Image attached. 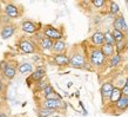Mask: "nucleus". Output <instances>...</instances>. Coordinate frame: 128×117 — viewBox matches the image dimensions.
<instances>
[{
    "instance_id": "obj_1",
    "label": "nucleus",
    "mask_w": 128,
    "mask_h": 117,
    "mask_svg": "<svg viewBox=\"0 0 128 117\" xmlns=\"http://www.w3.org/2000/svg\"><path fill=\"white\" fill-rule=\"evenodd\" d=\"M87 65H89V62L86 49H82L80 45H74L70 53V66L74 69H88Z\"/></svg>"
},
{
    "instance_id": "obj_2",
    "label": "nucleus",
    "mask_w": 128,
    "mask_h": 117,
    "mask_svg": "<svg viewBox=\"0 0 128 117\" xmlns=\"http://www.w3.org/2000/svg\"><path fill=\"white\" fill-rule=\"evenodd\" d=\"M87 52V58H88L89 65H92L94 69H101L106 65V63L108 62V58L106 57L100 47L90 45L88 50H86Z\"/></svg>"
},
{
    "instance_id": "obj_3",
    "label": "nucleus",
    "mask_w": 128,
    "mask_h": 117,
    "mask_svg": "<svg viewBox=\"0 0 128 117\" xmlns=\"http://www.w3.org/2000/svg\"><path fill=\"white\" fill-rule=\"evenodd\" d=\"M42 34H44V37H46V38L52 39L53 42L62 40V38H64V31L60 30V28H56V27H54V26H52V25L44 26Z\"/></svg>"
},
{
    "instance_id": "obj_4",
    "label": "nucleus",
    "mask_w": 128,
    "mask_h": 117,
    "mask_svg": "<svg viewBox=\"0 0 128 117\" xmlns=\"http://www.w3.org/2000/svg\"><path fill=\"white\" fill-rule=\"evenodd\" d=\"M18 49L24 53H35L36 52V44L33 40L21 38L18 42Z\"/></svg>"
},
{
    "instance_id": "obj_5",
    "label": "nucleus",
    "mask_w": 128,
    "mask_h": 117,
    "mask_svg": "<svg viewBox=\"0 0 128 117\" xmlns=\"http://www.w3.org/2000/svg\"><path fill=\"white\" fill-rule=\"evenodd\" d=\"M115 86L113 85L112 82H105L102 83L100 89V94H101V98H102V103L106 104V103H109L110 101V96L113 94V90H114Z\"/></svg>"
},
{
    "instance_id": "obj_6",
    "label": "nucleus",
    "mask_w": 128,
    "mask_h": 117,
    "mask_svg": "<svg viewBox=\"0 0 128 117\" xmlns=\"http://www.w3.org/2000/svg\"><path fill=\"white\" fill-rule=\"evenodd\" d=\"M5 13L6 16L10 18V19H16V18H20L22 12L16 4L13 3H6V6H5Z\"/></svg>"
},
{
    "instance_id": "obj_7",
    "label": "nucleus",
    "mask_w": 128,
    "mask_h": 117,
    "mask_svg": "<svg viewBox=\"0 0 128 117\" xmlns=\"http://www.w3.org/2000/svg\"><path fill=\"white\" fill-rule=\"evenodd\" d=\"M40 28H41V25L38 23H34L32 20H24L21 23V30L25 33H28V34H34Z\"/></svg>"
},
{
    "instance_id": "obj_8",
    "label": "nucleus",
    "mask_w": 128,
    "mask_h": 117,
    "mask_svg": "<svg viewBox=\"0 0 128 117\" xmlns=\"http://www.w3.org/2000/svg\"><path fill=\"white\" fill-rule=\"evenodd\" d=\"M41 106L55 111V110H59L61 108H65V103L61 99H56V98H46V99H44Z\"/></svg>"
},
{
    "instance_id": "obj_9",
    "label": "nucleus",
    "mask_w": 128,
    "mask_h": 117,
    "mask_svg": "<svg viewBox=\"0 0 128 117\" xmlns=\"http://www.w3.org/2000/svg\"><path fill=\"white\" fill-rule=\"evenodd\" d=\"M45 77H46V70L44 67H39V69H36L35 71H33L32 74L30 76V78L27 79L28 85H30L31 82H34L35 84L38 82H41L42 79H45Z\"/></svg>"
},
{
    "instance_id": "obj_10",
    "label": "nucleus",
    "mask_w": 128,
    "mask_h": 117,
    "mask_svg": "<svg viewBox=\"0 0 128 117\" xmlns=\"http://www.w3.org/2000/svg\"><path fill=\"white\" fill-rule=\"evenodd\" d=\"M53 62L55 65L60 67L70 66V56L67 53H60V55H53Z\"/></svg>"
},
{
    "instance_id": "obj_11",
    "label": "nucleus",
    "mask_w": 128,
    "mask_h": 117,
    "mask_svg": "<svg viewBox=\"0 0 128 117\" xmlns=\"http://www.w3.org/2000/svg\"><path fill=\"white\" fill-rule=\"evenodd\" d=\"M16 31V26L14 24H7V25H4L2 26V30H1V38L2 39H8L13 37L14 33Z\"/></svg>"
},
{
    "instance_id": "obj_12",
    "label": "nucleus",
    "mask_w": 128,
    "mask_h": 117,
    "mask_svg": "<svg viewBox=\"0 0 128 117\" xmlns=\"http://www.w3.org/2000/svg\"><path fill=\"white\" fill-rule=\"evenodd\" d=\"M90 42H92V44H93L94 46L101 47L105 44V33H102L100 31L94 32L93 34H92V37H90Z\"/></svg>"
},
{
    "instance_id": "obj_13",
    "label": "nucleus",
    "mask_w": 128,
    "mask_h": 117,
    "mask_svg": "<svg viewBox=\"0 0 128 117\" xmlns=\"http://www.w3.org/2000/svg\"><path fill=\"white\" fill-rule=\"evenodd\" d=\"M67 50V45L65 43V40H56L54 42L53 49H52V53L53 55H60V53H66Z\"/></svg>"
},
{
    "instance_id": "obj_14",
    "label": "nucleus",
    "mask_w": 128,
    "mask_h": 117,
    "mask_svg": "<svg viewBox=\"0 0 128 117\" xmlns=\"http://www.w3.org/2000/svg\"><path fill=\"white\" fill-rule=\"evenodd\" d=\"M114 28L115 30H119V31H122V32H127L128 31V27H127V24L124 21V18L122 14L118 16L115 19H114Z\"/></svg>"
},
{
    "instance_id": "obj_15",
    "label": "nucleus",
    "mask_w": 128,
    "mask_h": 117,
    "mask_svg": "<svg viewBox=\"0 0 128 117\" xmlns=\"http://www.w3.org/2000/svg\"><path fill=\"white\" fill-rule=\"evenodd\" d=\"M39 45L40 47L45 51H50L52 52V49H53V45H54V42L50 38H46V37H42L40 38L39 40Z\"/></svg>"
},
{
    "instance_id": "obj_16",
    "label": "nucleus",
    "mask_w": 128,
    "mask_h": 117,
    "mask_svg": "<svg viewBox=\"0 0 128 117\" xmlns=\"http://www.w3.org/2000/svg\"><path fill=\"white\" fill-rule=\"evenodd\" d=\"M121 97H122V91H121V88H119V86H115V88H114V90H113L112 96H110L109 104L114 106L118 103V102L120 101Z\"/></svg>"
},
{
    "instance_id": "obj_17",
    "label": "nucleus",
    "mask_w": 128,
    "mask_h": 117,
    "mask_svg": "<svg viewBox=\"0 0 128 117\" xmlns=\"http://www.w3.org/2000/svg\"><path fill=\"white\" fill-rule=\"evenodd\" d=\"M100 49H101V51H102V53L108 59L110 58V57H113V56L115 55V52H116V51H115V46H114V45H110V44L105 43Z\"/></svg>"
},
{
    "instance_id": "obj_18",
    "label": "nucleus",
    "mask_w": 128,
    "mask_h": 117,
    "mask_svg": "<svg viewBox=\"0 0 128 117\" xmlns=\"http://www.w3.org/2000/svg\"><path fill=\"white\" fill-rule=\"evenodd\" d=\"M4 74V77L8 81H12V79H14L16 76V67L14 65H11V64H8V66L5 69V71L2 72Z\"/></svg>"
},
{
    "instance_id": "obj_19",
    "label": "nucleus",
    "mask_w": 128,
    "mask_h": 117,
    "mask_svg": "<svg viewBox=\"0 0 128 117\" xmlns=\"http://www.w3.org/2000/svg\"><path fill=\"white\" fill-rule=\"evenodd\" d=\"M114 108H115L118 111H120V112H124V111L128 110V97L122 96V97L120 98V101L114 105Z\"/></svg>"
},
{
    "instance_id": "obj_20",
    "label": "nucleus",
    "mask_w": 128,
    "mask_h": 117,
    "mask_svg": "<svg viewBox=\"0 0 128 117\" xmlns=\"http://www.w3.org/2000/svg\"><path fill=\"white\" fill-rule=\"evenodd\" d=\"M122 62V55H119V53H115V55L110 57L108 59V67L113 69V67H116L118 65H120V63Z\"/></svg>"
},
{
    "instance_id": "obj_21",
    "label": "nucleus",
    "mask_w": 128,
    "mask_h": 117,
    "mask_svg": "<svg viewBox=\"0 0 128 117\" xmlns=\"http://www.w3.org/2000/svg\"><path fill=\"white\" fill-rule=\"evenodd\" d=\"M54 112H55L54 110H50V109H47V108H44V106H40L39 109L36 110V116L38 117H50Z\"/></svg>"
},
{
    "instance_id": "obj_22",
    "label": "nucleus",
    "mask_w": 128,
    "mask_h": 117,
    "mask_svg": "<svg viewBox=\"0 0 128 117\" xmlns=\"http://www.w3.org/2000/svg\"><path fill=\"white\" fill-rule=\"evenodd\" d=\"M127 49H128V40L127 39H124V40L120 42V43L115 44V51H116V53H119V55H122Z\"/></svg>"
},
{
    "instance_id": "obj_23",
    "label": "nucleus",
    "mask_w": 128,
    "mask_h": 117,
    "mask_svg": "<svg viewBox=\"0 0 128 117\" xmlns=\"http://www.w3.org/2000/svg\"><path fill=\"white\" fill-rule=\"evenodd\" d=\"M18 71L20 73H28V72H33V65L31 63H22L18 66Z\"/></svg>"
},
{
    "instance_id": "obj_24",
    "label": "nucleus",
    "mask_w": 128,
    "mask_h": 117,
    "mask_svg": "<svg viewBox=\"0 0 128 117\" xmlns=\"http://www.w3.org/2000/svg\"><path fill=\"white\" fill-rule=\"evenodd\" d=\"M34 92H42L44 90L46 89L47 86L50 85V82L47 79H42L41 82H38L36 84H34Z\"/></svg>"
},
{
    "instance_id": "obj_25",
    "label": "nucleus",
    "mask_w": 128,
    "mask_h": 117,
    "mask_svg": "<svg viewBox=\"0 0 128 117\" xmlns=\"http://www.w3.org/2000/svg\"><path fill=\"white\" fill-rule=\"evenodd\" d=\"M112 33H113V37H114L116 43H120V42H122V40L126 39V34H124V32H122V31H119V30H115V28H114Z\"/></svg>"
},
{
    "instance_id": "obj_26",
    "label": "nucleus",
    "mask_w": 128,
    "mask_h": 117,
    "mask_svg": "<svg viewBox=\"0 0 128 117\" xmlns=\"http://www.w3.org/2000/svg\"><path fill=\"white\" fill-rule=\"evenodd\" d=\"M109 13L113 14V16H116V14L120 13L119 5H118L115 1H109Z\"/></svg>"
},
{
    "instance_id": "obj_27",
    "label": "nucleus",
    "mask_w": 128,
    "mask_h": 117,
    "mask_svg": "<svg viewBox=\"0 0 128 117\" xmlns=\"http://www.w3.org/2000/svg\"><path fill=\"white\" fill-rule=\"evenodd\" d=\"M105 43L106 44H110V45H114V46H115L116 42H115V39H114V37H113L112 32H106L105 33Z\"/></svg>"
},
{
    "instance_id": "obj_28",
    "label": "nucleus",
    "mask_w": 128,
    "mask_h": 117,
    "mask_svg": "<svg viewBox=\"0 0 128 117\" xmlns=\"http://www.w3.org/2000/svg\"><path fill=\"white\" fill-rule=\"evenodd\" d=\"M53 92H55V91H54V88H53V86H52V85L50 84V85L47 86L46 89H45V90L42 91V92H41V95L44 96V98H47L48 96H50V95L53 94Z\"/></svg>"
},
{
    "instance_id": "obj_29",
    "label": "nucleus",
    "mask_w": 128,
    "mask_h": 117,
    "mask_svg": "<svg viewBox=\"0 0 128 117\" xmlns=\"http://www.w3.org/2000/svg\"><path fill=\"white\" fill-rule=\"evenodd\" d=\"M92 4L94 5L95 8H101L102 6H105L107 4V1H105V0H94V1H92Z\"/></svg>"
},
{
    "instance_id": "obj_30",
    "label": "nucleus",
    "mask_w": 128,
    "mask_h": 117,
    "mask_svg": "<svg viewBox=\"0 0 128 117\" xmlns=\"http://www.w3.org/2000/svg\"><path fill=\"white\" fill-rule=\"evenodd\" d=\"M121 91H122V96H126L128 97V86L127 85H124L121 88Z\"/></svg>"
},
{
    "instance_id": "obj_31",
    "label": "nucleus",
    "mask_w": 128,
    "mask_h": 117,
    "mask_svg": "<svg viewBox=\"0 0 128 117\" xmlns=\"http://www.w3.org/2000/svg\"><path fill=\"white\" fill-rule=\"evenodd\" d=\"M4 86H5V84H4V82L0 79V95L2 94V91H4Z\"/></svg>"
},
{
    "instance_id": "obj_32",
    "label": "nucleus",
    "mask_w": 128,
    "mask_h": 117,
    "mask_svg": "<svg viewBox=\"0 0 128 117\" xmlns=\"http://www.w3.org/2000/svg\"><path fill=\"white\" fill-rule=\"evenodd\" d=\"M0 117H8L6 112H0Z\"/></svg>"
},
{
    "instance_id": "obj_33",
    "label": "nucleus",
    "mask_w": 128,
    "mask_h": 117,
    "mask_svg": "<svg viewBox=\"0 0 128 117\" xmlns=\"http://www.w3.org/2000/svg\"><path fill=\"white\" fill-rule=\"evenodd\" d=\"M124 72H126V74H127V77H128V64L126 65V67H124Z\"/></svg>"
},
{
    "instance_id": "obj_34",
    "label": "nucleus",
    "mask_w": 128,
    "mask_h": 117,
    "mask_svg": "<svg viewBox=\"0 0 128 117\" xmlns=\"http://www.w3.org/2000/svg\"><path fill=\"white\" fill-rule=\"evenodd\" d=\"M124 85H127V86H128V77L126 78V81H124Z\"/></svg>"
},
{
    "instance_id": "obj_35",
    "label": "nucleus",
    "mask_w": 128,
    "mask_h": 117,
    "mask_svg": "<svg viewBox=\"0 0 128 117\" xmlns=\"http://www.w3.org/2000/svg\"><path fill=\"white\" fill-rule=\"evenodd\" d=\"M0 106H1V99H0Z\"/></svg>"
}]
</instances>
